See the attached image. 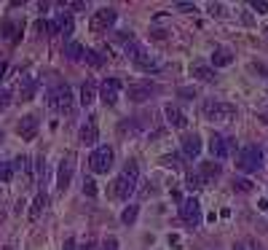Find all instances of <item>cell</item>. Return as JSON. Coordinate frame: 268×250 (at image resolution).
Masks as SVG:
<instances>
[{
    "label": "cell",
    "instance_id": "obj_1",
    "mask_svg": "<svg viewBox=\"0 0 268 250\" xmlns=\"http://www.w3.org/2000/svg\"><path fill=\"white\" fill-rule=\"evenodd\" d=\"M137 183H140V167H137V161H126L123 172L116 178L113 194H116L118 199H129L134 194V188H137Z\"/></svg>",
    "mask_w": 268,
    "mask_h": 250
},
{
    "label": "cell",
    "instance_id": "obj_2",
    "mask_svg": "<svg viewBox=\"0 0 268 250\" xmlns=\"http://www.w3.org/2000/svg\"><path fill=\"white\" fill-rule=\"evenodd\" d=\"M201 116L207 121H231V119H236V105L220 102V100H207L201 105Z\"/></svg>",
    "mask_w": 268,
    "mask_h": 250
},
{
    "label": "cell",
    "instance_id": "obj_3",
    "mask_svg": "<svg viewBox=\"0 0 268 250\" xmlns=\"http://www.w3.org/2000/svg\"><path fill=\"white\" fill-rule=\"evenodd\" d=\"M46 105H49L51 110H59V113H70L73 110V92L67 84H59L49 89V97H46Z\"/></svg>",
    "mask_w": 268,
    "mask_h": 250
},
{
    "label": "cell",
    "instance_id": "obj_4",
    "mask_svg": "<svg viewBox=\"0 0 268 250\" xmlns=\"http://www.w3.org/2000/svg\"><path fill=\"white\" fill-rule=\"evenodd\" d=\"M236 167L242 172H260L263 170V148L260 146H247L239 153Z\"/></svg>",
    "mask_w": 268,
    "mask_h": 250
},
{
    "label": "cell",
    "instance_id": "obj_5",
    "mask_svg": "<svg viewBox=\"0 0 268 250\" xmlns=\"http://www.w3.org/2000/svg\"><path fill=\"white\" fill-rule=\"evenodd\" d=\"M89 167H91V172H97V175L110 172L113 170V148L110 146H97L94 153L89 156Z\"/></svg>",
    "mask_w": 268,
    "mask_h": 250
},
{
    "label": "cell",
    "instance_id": "obj_6",
    "mask_svg": "<svg viewBox=\"0 0 268 250\" xmlns=\"http://www.w3.org/2000/svg\"><path fill=\"white\" fill-rule=\"evenodd\" d=\"M118 14L113 11V8H99V11H94L91 22H89V30L91 33H108V27L116 24Z\"/></svg>",
    "mask_w": 268,
    "mask_h": 250
},
{
    "label": "cell",
    "instance_id": "obj_7",
    "mask_svg": "<svg viewBox=\"0 0 268 250\" xmlns=\"http://www.w3.org/2000/svg\"><path fill=\"white\" fill-rule=\"evenodd\" d=\"M180 218H183L188 226H193V229L201 224V205H198L196 197H188V199L180 202Z\"/></svg>",
    "mask_w": 268,
    "mask_h": 250
},
{
    "label": "cell",
    "instance_id": "obj_8",
    "mask_svg": "<svg viewBox=\"0 0 268 250\" xmlns=\"http://www.w3.org/2000/svg\"><path fill=\"white\" fill-rule=\"evenodd\" d=\"M73 172H75V153H64V159L59 164V175H56V188L67 191V186L73 180Z\"/></svg>",
    "mask_w": 268,
    "mask_h": 250
},
{
    "label": "cell",
    "instance_id": "obj_9",
    "mask_svg": "<svg viewBox=\"0 0 268 250\" xmlns=\"http://www.w3.org/2000/svg\"><path fill=\"white\" fill-rule=\"evenodd\" d=\"M209 151H212L215 159H228L233 153V140L225 137V134H212V140H209Z\"/></svg>",
    "mask_w": 268,
    "mask_h": 250
},
{
    "label": "cell",
    "instance_id": "obj_10",
    "mask_svg": "<svg viewBox=\"0 0 268 250\" xmlns=\"http://www.w3.org/2000/svg\"><path fill=\"white\" fill-rule=\"evenodd\" d=\"M118 97H121V81L118 78H105L102 89H99V100L110 108V105L118 102Z\"/></svg>",
    "mask_w": 268,
    "mask_h": 250
},
{
    "label": "cell",
    "instance_id": "obj_11",
    "mask_svg": "<svg viewBox=\"0 0 268 250\" xmlns=\"http://www.w3.org/2000/svg\"><path fill=\"white\" fill-rule=\"evenodd\" d=\"M129 100L131 102H145L150 100L153 94H156V86H153L150 81H137V84H129Z\"/></svg>",
    "mask_w": 268,
    "mask_h": 250
},
{
    "label": "cell",
    "instance_id": "obj_12",
    "mask_svg": "<svg viewBox=\"0 0 268 250\" xmlns=\"http://www.w3.org/2000/svg\"><path fill=\"white\" fill-rule=\"evenodd\" d=\"M131 62L137 65L142 73H158L161 67H164V65H161V60H156V57H153V54H148L145 49H142L140 54H134V57H131Z\"/></svg>",
    "mask_w": 268,
    "mask_h": 250
},
{
    "label": "cell",
    "instance_id": "obj_13",
    "mask_svg": "<svg viewBox=\"0 0 268 250\" xmlns=\"http://www.w3.org/2000/svg\"><path fill=\"white\" fill-rule=\"evenodd\" d=\"M38 127H41V121H38L35 113H30V116H22V121L16 124V132H19V137H22V140H35Z\"/></svg>",
    "mask_w": 268,
    "mask_h": 250
},
{
    "label": "cell",
    "instance_id": "obj_14",
    "mask_svg": "<svg viewBox=\"0 0 268 250\" xmlns=\"http://www.w3.org/2000/svg\"><path fill=\"white\" fill-rule=\"evenodd\" d=\"M24 167H27V159L24 156L11 159V161H3V164H0V180H3V183H11L14 175H16L19 170H24Z\"/></svg>",
    "mask_w": 268,
    "mask_h": 250
},
{
    "label": "cell",
    "instance_id": "obj_15",
    "mask_svg": "<svg viewBox=\"0 0 268 250\" xmlns=\"http://www.w3.org/2000/svg\"><path fill=\"white\" fill-rule=\"evenodd\" d=\"M164 116H166V121L172 124V127H177V129H185L188 127V116L177 108V105H172V102L164 105Z\"/></svg>",
    "mask_w": 268,
    "mask_h": 250
},
{
    "label": "cell",
    "instance_id": "obj_16",
    "mask_svg": "<svg viewBox=\"0 0 268 250\" xmlns=\"http://www.w3.org/2000/svg\"><path fill=\"white\" fill-rule=\"evenodd\" d=\"M78 140L83 143V146H97V140H99V129H97V121L94 119H89L81 127V132H78Z\"/></svg>",
    "mask_w": 268,
    "mask_h": 250
},
{
    "label": "cell",
    "instance_id": "obj_17",
    "mask_svg": "<svg viewBox=\"0 0 268 250\" xmlns=\"http://www.w3.org/2000/svg\"><path fill=\"white\" fill-rule=\"evenodd\" d=\"M49 33H51V35L62 33L64 38H70V35H73V19L67 16V14H56V22L49 24Z\"/></svg>",
    "mask_w": 268,
    "mask_h": 250
},
{
    "label": "cell",
    "instance_id": "obj_18",
    "mask_svg": "<svg viewBox=\"0 0 268 250\" xmlns=\"http://www.w3.org/2000/svg\"><path fill=\"white\" fill-rule=\"evenodd\" d=\"M180 143H183V153L188 159H198V153H201V137L198 134H185Z\"/></svg>",
    "mask_w": 268,
    "mask_h": 250
},
{
    "label": "cell",
    "instance_id": "obj_19",
    "mask_svg": "<svg viewBox=\"0 0 268 250\" xmlns=\"http://www.w3.org/2000/svg\"><path fill=\"white\" fill-rule=\"evenodd\" d=\"M196 175L201 178V183H209V180H215L217 175H220V164H217V161H201V164H198V172H196Z\"/></svg>",
    "mask_w": 268,
    "mask_h": 250
},
{
    "label": "cell",
    "instance_id": "obj_20",
    "mask_svg": "<svg viewBox=\"0 0 268 250\" xmlns=\"http://www.w3.org/2000/svg\"><path fill=\"white\" fill-rule=\"evenodd\" d=\"M0 35H3L6 41L16 43L19 35H22V22H3V27H0Z\"/></svg>",
    "mask_w": 268,
    "mask_h": 250
},
{
    "label": "cell",
    "instance_id": "obj_21",
    "mask_svg": "<svg viewBox=\"0 0 268 250\" xmlns=\"http://www.w3.org/2000/svg\"><path fill=\"white\" fill-rule=\"evenodd\" d=\"M19 92H22V100H32L35 92H38V81L32 75H24V78L19 81Z\"/></svg>",
    "mask_w": 268,
    "mask_h": 250
},
{
    "label": "cell",
    "instance_id": "obj_22",
    "mask_svg": "<svg viewBox=\"0 0 268 250\" xmlns=\"http://www.w3.org/2000/svg\"><path fill=\"white\" fill-rule=\"evenodd\" d=\"M190 75H196L198 81H215V70L209 65H201V62L190 65Z\"/></svg>",
    "mask_w": 268,
    "mask_h": 250
},
{
    "label": "cell",
    "instance_id": "obj_23",
    "mask_svg": "<svg viewBox=\"0 0 268 250\" xmlns=\"http://www.w3.org/2000/svg\"><path fill=\"white\" fill-rule=\"evenodd\" d=\"M46 205H49V194H46V191H38V197H35V202H32V210H30V220L41 218V213L46 210Z\"/></svg>",
    "mask_w": 268,
    "mask_h": 250
},
{
    "label": "cell",
    "instance_id": "obj_24",
    "mask_svg": "<svg viewBox=\"0 0 268 250\" xmlns=\"http://www.w3.org/2000/svg\"><path fill=\"white\" fill-rule=\"evenodd\" d=\"M94 100H97V86H94V81H86V84L81 86V105H86V108H89Z\"/></svg>",
    "mask_w": 268,
    "mask_h": 250
},
{
    "label": "cell",
    "instance_id": "obj_25",
    "mask_svg": "<svg viewBox=\"0 0 268 250\" xmlns=\"http://www.w3.org/2000/svg\"><path fill=\"white\" fill-rule=\"evenodd\" d=\"M233 62V51H228V49H215L212 54V65L215 67H228Z\"/></svg>",
    "mask_w": 268,
    "mask_h": 250
},
{
    "label": "cell",
    "instance_id": "obj_26",
    "mask_svg": "<svg viewBox=\"0 0 268 250\" xmlns=\"http://www.w3.org/2000/svg\"><path fill=\"white\" fill-rule=\"evenodd\" d=\"M64 54H67V57H70V60H73V62H81V60H83V54H86V49H83V46H81V43H75V41H70V43H67V49H64Z\"/></svg>",
    "mask_w": 268,
    "mask_h": 250
},
{
    "label": "cell",
    "instance_id": "obj_27",
    "mask_svg": "<svg viewBox=\"0 0 268 250\" xmlns=\"http://www.w3.org/2000/svg\"><path fill=\"white\" fill-rule=\"evenodd\" d=\"M83 60L89 62L91 67H102L105 65V54H99V51H94V49H86V54H83Z\"/></svg>",
    "mask_w": 268,
    "mask_h": 250
},
{
    "label": "cell",
    "instance_id": "obj_28",
    "mask_svg": "<svg viewBox=\"0 0 268 250\" xmlns=\"http://www.w3.org/2000/svg\"><path fill=\"white\" fill-rule=\"evenodd\" d=\"M137 213H140V205H129V207L121 213V220H123L126 226H131L134 220H137Z\"/></svg>",
    "mask_w": 268,
    "mask_h": 250
},
{
    "label": "cell",
    "instance_id": "obj_29",
    "mask_svg": "<svg viewBox=\"0 0 268 250\" xmlns=\"http://www.w3.org/2000/svg\"><path fill=\"white\" fill-rule=\"evenodd\" d=\"M255 186H252V180H247V178H236L233 180V191H242V194H250Z\"/></svg>",
    "mask_w": 268,
    "mask_h": 250
},
{
    "label": "cell",
    "instance_id": "obj_30",
    "mask_svg": "<svg viewBox=\"0 0 268 250\" xmlns=\"http://www.w3.org/2000/svg\"><path fill=\"white\" fill-rule=\"evenodd\" d=\"M83 194H86V197H91V199L97 197V183H94L91 178H83Z\"/></svg>",
    "mask_w": 268,
    "mask_h": 250
},
{
    "label": "cell",
    "instance_id": "obj_31",
    "mask_svg": "<svg viewBox=\"0 0 268 250\" xmlns=\"http://www.w3.org/2000/svg\"><path fill=\"white\" fill-rule=\"evenodd\" d=\"M11 105V92L8 89H0V110H6Z\"/></svg>",
    "mask_w": 268,
    "mask_h": 250
},
{
    "label": "cell",
    "instance_id": "obj_32",
    "mask_svg": "<svg viewBox=\"0 0 268 250\" xmlns=\"http://www.w3.org/2000/svg\"><path fill=\"white\" fill-rule=\"evenodd\" d=\"M252 8H255V11L260 14V16L268 14V3H265V0H252Z\"/></svg>",
    "mask_w": 268,
    "mask_h": 250
},
{
    "label": "cell",
    "instance_id": "obj_33",
    "mask_svg": "<svg viewBox=\"0 0 268 250\" xmlns=\"http://www.w3.org/2000/svg\"><path fill=\"white\" fill-rule=\"evenodd\" d=\"M99 250H118V239L116 237H105V242Z\"/></svg>",
    "mask_w": 268,
    "mask_h": 250
},
{
    "label": "cell",
    "instance_id": "obj_34",
    "mask_svg": "<svg viewBox=\"0 0 268 250\" xmlns=\"http://www.w3.org/2000/svg\"><path fill=\"white\" fill-rule=\"evenodd\" d=\"M175 8H177V11H185V14H188V11H196V6H193V3H177Z\"/></svg>",
    "mask_w": 268,
    "mask_h": 250
},
{
    "label": "cell",
    "instance_id": "obj_35",
    "mask_svg": "<svg viewBox=\"0 0 268 250\" xmlns=\"http://www.w3.org/2000/svg\"><path fill=\"white\" fill-rule=\"evenodd\" d=\"M177 94H180V97H185V100H193L196 97V89H180Z\"/></svg>",
    "mask_w": 268,
    "mask_h": 250
},
{
    "label": "cell",
    "instance_id": "obj_36",
    "mask_svg": "<svg viewBox=\"0 0 268 250\" xmlns=\"http://www.w3.org/2000/svg\"><path fill=\"white\" fill-rule=\"evenodd\" d=\"M64 250H75V239H64Z\"/></svg>",
    "mask_w": 268,
    "mask_h": 250
},
{
    "label": "cell",
    "instance_id": "obj_37",
    "mask_svg": "<svg viewBox=\"0 0 268 250\" xmlns=\"http://www.w3.org/2000/svg\"><path fill=\"white\" fill-rule=\"evenodd\" d=\"M6 70H8V65H6L3 60H0V78H3V75H6Z\"/></svg>",
    "mask_w": 268,
    "mask_h": 250
},
{
    "label": "cell",
    "instance_id": "obj_38",
    "mask_svg": "<svg viewBox=\"0 0 268 250\" xmlns=\"http://www.w3.org/2000/svg\"><path fill=\"white\" fill-rule=\"evenodd\" d=\"M91 247H94L91 242H86V245H83V247H78V250H91Z\"/></svg>",
    "mask_w": 268,
    "mask_h": 250
},
{
    "label": "cell",
    "instance_id": "obj_39",
    "mask_svg": "<svg viewBox=\"0 0 268 250\" xmlns=\"http://www.w3.org/2000/svg\"><path fill=\"white\" fill-rule=\"evenodd\" d=\"M0 224H3V213H0Z\"/></svg>",
    "mask_w": 268,
    "mask_h": 250
},
{
    "label": "cell",
    "instance_id": "obj_40",
    "mask_svg": "<svg viewBox=\"0 0 268 250\" xmlns=\"http://www.w3.org/2000/svg\"><path fill=\"white\" fill-rule=\"evenodd\" d=\"M0 143H3V132H0Z\"/></svg>",
    "mask_w": 268,
    "mask_h": 250
},
{
    "label": "cell",
    "instance_id": "obj_41",
    "mask_svg": "<svg viewBox=\"0 0 268 250\" xmlns=\"http://www.w3.org/2000/svg\"><path fill=\"white\" fill-rule=\"evenodd\" d=\"M265 119H268V113H265Z\"/></svg>",
    "mask_w": 268,
    "mask_h": 250
}]
</instances>
